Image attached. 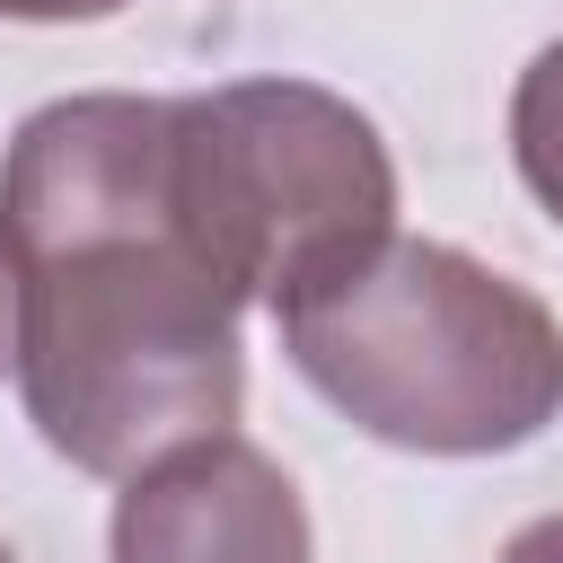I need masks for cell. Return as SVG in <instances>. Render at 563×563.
Masks as SVG:
<instances>
[{
	"label": "cell",
	"instance_id": "277c9868",
	"mask_svg": "<svg viewBox=\"0 0 563 563\" xmlns=\"http://www.w3.org/2000/svg\"><path fill=\"white\" fill-rule=\"evenodd\" d=\"M114 563H317L299 484L238 431H202L123 475Z\"/></svg>",
	"mask_w": 563,
	"mask_h": 563
},
{
	"label": "cell",
	"instance_id": "3957f363",
	"mask_svg": "<svg viewBox=\"0 0 563 563\" xmlns=\"http://www.w3.org/2000/svg\"><path fill=\"white\" fill-rule=\"evenodd\" d=\"M167 158L194 238L264 308L317 290L396 229V158L378 123L317 79L167 97Z\"/></svg>",
	"mask_w": 563,
	"mask_h": 563
},
{
	"label": "cell",
	"instance_id": "52a82bcc",
	"mask_svg": "<svg viewBox=\"0 0 563 563\" xmlns=\"http://www.w3.org/2000/svg\"><path fill=\"white\" fill-rule=\"evenodd\" d=\"M501 563H563V510H545V519H528L510 545H501Z\"/></svg>",
	"mask_w": 563,
	"mask_h": 563
},
{
	"label": "cell",
	"instance_id": "ba28073f",
	"mask_svg": "<svg viewBox=\"0 0 563 563\" xmlns=\"http://www.w3.org/2000/svg\"><path fill=\"white\" fill-rule=\"evenodd\" d=\"M18 369V282H9V246H0V378Z\"/></svg>",
	"mask_w": 563,
	"mask_h": 563
},
{
	"label": "cell",
	"instance_id": "5b68a950",
	"mask_svg": "<svg viewBox=\"0 0 563 563\" xmlns=\"http://www.w3.org/2000/svg\"><path fill=\"white\" fill-rule=\"evenodd\" d=\"M510 158H519V185L545 202V220L563 229V35L519 70L510 88Z\"/></svg>",
	"mask_w": 563,
	"mask_h": 563
},
{
	"label": "cell",
	"instance_id": "9c48e42d",
	"mask_svg": "<svg viewBox=\"0 0 563 563\" xmlns=\"http://www.w3.org/2000/svg\"><path fill=\"white\" fill-rule=\"evenodd\" d=\"M0 563H18V554H9V537H0Z\"/></svg>",
	"mask_w": 563,
	"mask_h": 563
},
{
	"label": "cell",
	"instance_id": "7a4b0ae2",
	"mask_svg": "<svg viewBox=\"0 0 563 563\" xmlns=\"http://www.w3.org/2000/svg\"><path fill=\"white\" fill-rule=\"evenodd\" d=\"M273 325L343 422L413 457H501L563 413L554 308L449 238L387 229L361 264L282 299Z\"/></svg>",
	"mask_w": 563,
	"mask_h": 563
},
{
	"label": "cell",
	"instance_id": "6da1fadb",
	"mask_svg": "<svg viewBox=\"0 0 563 563\" xmlns=\"http://www.w3.org/2000/svg\"><path fill=\"white\" fill-rule=\"evenodd\" d=\"M0 246L18 282V396L53 457L132 475L246 405V290L176 202L167 97H53L9 132Z\"/></svg>",
	"mask_w": 563,
	"mask_h": 563
},
{
	"label": "cell",
	"instance_id": "8992f818",
	"mask_svg": "<svg viewBox=\"0 0 563 563\" xmlns=\"http://www.w3.org/2000/svg\"><path fill=\"white\" fill-rule=\"evenodd\" d=\"M123 0H0V18H26V26H70V18H114Z\"/></svg>",
	"mask_w": 563,
	"mask_h": 563
}]
</instances>
